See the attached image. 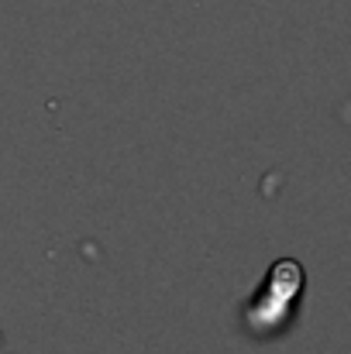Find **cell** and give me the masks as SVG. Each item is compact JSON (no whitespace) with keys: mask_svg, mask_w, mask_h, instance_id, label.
I'll return each mask as SVG.
<instances>
[{"mask_svg":"<svg viewBox=\"0 0 351 354\" xmlns=\"http://www.w3.org/2000/svg\"><path fill=\"white\" fill-rule=\"evenodd\" d=\"M303 286H307L303 265L296 258H279L269 268L262 289L248 299V306H244V327L251 334H258V337H272L282 327H289L293 310L300 306Z\"/></svg>","mask_w":351,"mask_h":354,"instance_id":"1","label":"cell"}]
</instances>
